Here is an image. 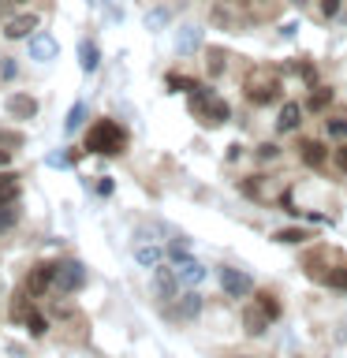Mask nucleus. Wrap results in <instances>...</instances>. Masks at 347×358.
<instances>
[{
  "mask_svg": "<svg viewBox=\"0 0 347 358\" xmlns=\"http://www.w3.org/2000/svg\"><path fill=\"white\" fill-rule=\"evenodd\" d=\"M123 145H127V131H123L116 120H101V123H94V127H90V134H86V150H90V153L112 157V153H123Z\"/></svg>",
  "mask_w": 347,
  "mask_h": 358,
  "instance_id": "obj_1",
  "label": "nucleus"
},
{
  "mask_svg": "<svg viewBox=\"0 0 347 358\" xmlns=\"http://www.w3.org/2000/svg\"><path fill=\"white\" fill-rule=\"evenodd\" d=\"M246 101H254V105H269V101L280 97V71L276 67H254L250 75H246Z\"/></svg>",
  "mask_w": 347,
  "mask_h": 358,
  "instance_id": "obj_2",
  "label": "nucleus"
},
{
  "mask_svg": "<svg viewBox=\"0 0 347 358\" xmlns=\"http://www.w3.org/2000/svg\"><path fill=\"white\" fill-rule=\"evenodd\" d=\"M190 108L201 116V123H224L232 116V108L224 105V101L213 94V90H206V86H194L190 90Z\"/></svg>",
  "mask_w": 347,
  "mask_h": 358,
  "instance_id": "obj_3",
  "label": "nucleus"
},
{
  "mask_svg": "<svg viewBox=\"0 0 347 358\" xmlns=\"http://www.w3.org/2000/svg\"><path fill=\"white\" fill-rule=\"evenodd\" d=\"M83 284H86V268H83V262H60V265H56L52 287L60 291V295H71V291H78Z\"/></svg>",
  "mask_w": 347,
  "mask_h": 358,
  "instance_id": "obj_4",
  "label": "nucleus"
},
{
  "mask_svg": "<svg viewBox=\"0 0 347 358\" xmlns=\"http://www.w3.org/2000/svg\"><path fill=\"white\" fill-rule=\"evenodd\" d=\"M220 287H224V295H228V299H246L254 291V280L246 273H239V268L224 265L220 268Z\"/></svg>",
  "mask_w": 347,
  "mask_h": 358,
  "instance_id": "obj_5",
  "label": "nucleus"
},
{
  "mask_svg": "<svg viewBox=\"0 0 347 358\" xmlns=\"http://www.w3.org/2000/svg\"><path fill=\"white\" fill-rule=\"evenodd\" d=\"M56 52H60V45H56V38H52V34H45V30L30 34V60H38V64H49Z\"/></svg>",
  "mask_w": 347,
  "mask_h": 358,
  "instance_id": "obj_6",
  "label": "nucleus"
},
{
  "mask_svg": "<svg viewBox=\"0 0 347 358\" xmlns=\"http://www.w3.org/2000/svg\"><path fill=\"white\" fill-rule=\"evenodd\" d=\"M153 291H157V295H161L164 302H168V299H176V291H179V276H176V268L157 265V273H153Z\"/></svg>",
  "mask_w": 347,
  "mask_h": 358,
  "instance_id": "obj_7",
  "label": "nucleus"
},
{
  "mask_svg": "<svg viewBox=\"0 0 347 358\" xmlns=\"http://www.w3.org/2000/svg\"><path fill=\"white\" fill-rule=\"evenodd\" d=\"M30 30H38V15H11L8 22H4V38H11V41H19V38H30Z\"/></svg>",
  "mask_w": 347,
  "mask_h": 358,
  "instance_id": "obj_8",
  "label": "nucleus"
},
{
  "mask_svg": "<svg viewBox=\"0 0 347 358\" xmlns=\"http://www.w3.org/2000/svg\"><path fill=\"white\" fill-rule=\"evenodd\" d=\"M4 108H8V116H15V120H34L38 116V101H34L30 94H11Z\"/></svg>",
  "mask_w": 347,
  "mask_h": 358,
  "instance_id": "obj_9",
  "label": "nucleus"
},
{
  "mask_svg": "<svg viewBox=\"0 0 347 358\" xmlns=\"http://www.w3.org/2000/svg\"><path fill=\"white\" fill-rule=\"evenodd\" d=\"M168 313H172L176 321H190V317H198V313H201V295H198V291H187V295H179V302H176V306L168 310Z\"/></svg>",
  "mask_w": 347,
  "mask_h": 358,
  "instance_id": "obj_10",
  "label": "nucleus"
},
{
  "mask_svg": "<svg viewBox=\"0 0 347 358\" xmlns=\"http://www.w3.org/2000/svg\"><path fill=\"white\" fill-rule=\"evenodd\" d=\"M176 276H179V284H201L206 280V265L194 262V257H183V262H176Z\"/></svg>",
  "mask_w": 347,
  "mask_h": 358,
  "instance_id": "obj_11",
  "label": "nucleus"
},
{
  "mask_svg": "<svg viewBox=\"0 0 347 358\" xmlns=\"http://www.w3.org/2000/svg\"><path fill=\"white\" fill-rule=\"evenodd\" d=\"M302 123V108L295 105V101H284V108H280V116H276V131H295Z\"/></svg>",
  "mask_w": 347,
  "mask_h": 358,
  "instance_id": "obj_12",
  "label": "nucleus"
},
{
  "mask_svg": "<svg viewBox=\"0 0 347 358\" xmlns=\"http://www.w3.org/2000/svg\"><path fill=\"white\" fill-rule=\"evenodd\" d=\"M52 276H56V265H38V268H34L30 280H27L30 295H41L45 287H52Z\"/></svg>",
  "mask_w": 347,
  "mask_h": 358,
  "instance_id": "obj_13",
  "label": "nucleus"
},
{
  "mask_svg": "<svg viewBox=\"0 0 347 358\" xmlns=\"http://www.w3.org/2000/svg\"><path fill=\"white\" fill-rule=\"evenodd\" d=\"M269 321H273V317H269V313H265L262 306H250V310H246V313H243V329H246V332H250V336H262Z\"/></svg>",
  "mask_w": 347,
  "mask_h": 358,
  "instance_id": "obj_14",
  "label": "nucleus"
},
{
  "mask_svg": "<svg viewBox=\"0 0 347 358\" xmlns=\"http://www.w3.org/2000/svg\"><path fill=\"white\" fill-rule=\"evenodd\" d=\"M78 64H83V71H97V64H101V49L94 41H78Z\"/></svg>",
  "mask_w": 347,
  "mask_h": 358,
  "instance_id": "obj_15",
  "label": "nucleus"
},
{
  "mask_svg": "<svg viewBox=\"0 0 347 358\" xmlns=\"http://www.w3.org/2000/svg\"><path fill=\"white\" fill-rule=\"evenodd\" d=\"M134 257H139V265L157 268V265H161V246H153V243H139V246H134Z\"/></svg>",
  "mask_w": 347,
  "mask_h": 358,
  "instance_id": "obj_16",
  "label": "nucleus"
},
{
  "mask_svg": "<svg viewBox=\"0 0 347 358\" xmlns=\"http://www.w3.org/2000/svg\"><path fill=\"white\" fill-rule=\"evenodd\" d=\"M198 45H201V30L198 27H183V34L176 38V49L179 52H194Z\"/></svg>",
  "mask_w": 347,
  "mask_h": 358,
  "instance_id": "obj_17",
  "label": "nucleus"
},
{
  "mask_svg": "<svg viewBox=\"0 0 347 358\" xmlns=\"http://www.w3.org/2000/svg\"><path fill=\"white\" fill-rule=\"evenodd\" d=\"M273 239H276L280 246H299V243H306V239H310V231H306V228H280Z\"/></svg>",
  "mask_w": 347,
  "mask_h": 358,
  "instance_id": "obj_18",
  "label": "nucleus"
},
{
  "mask_svg": "<svg viewBox=\"0 0 347 358\" xmlns=\"http://www.w3.org/2000/svg\"><path fill=\"white\" fill-rule=\"evenodd\" d=\"M8 201H19V179L11 172L0 176V206H8Z\"/></svg>",
  "mask_w": 347,
  "mask_h": 358,
  "instance_id": "obj_19",
  "label": "nucleus"
},
{
  "mask_svg": "<svg viewBox=\"0 0 347 358\" xmlns=\"http://www.w3.org/2000/svg\"><path fill=\"white\" fill-rule=\"evenodd\" d=\"M329 105H332V90H329V86L310 90V101H306V108H310V112H321V108H329Z\"/></svg>",
  "mask_w": 347,
  "mask_h": 358,
  "instance_id": "obj_20",
  "label": "nucleus"
},
{
  "mask_svg": "<svg viewBox=\"0 0 347 358\" xmlns=\"http://www.w3.org/2000/svg\"><path fill=\"white\" fill-rule=\"evenodd\" d=\"M321 280L336 291H347V265H332L329 273H321Z\"/></svg>",
  "mask_w": 347,
  "mask_h": 358,
  "instance_id": "obj_21",
  "label": "nucleus"
},
{
  "mask_svg": "<svg viewBox=\"0 0 347 358\" xmlns=\"http://www.w3.org/2000/svg\"><path fill=\"white\" fill-rule=\"evenodd\" d=\"M83 120H86V105H83V101H75L71 112H67V120H64V131H67V134L78 131V127H83Z\"/></svg>",
  "mask_w": 347,
  "mask_h": 358,
  "instance_id": "obj_22",
  "label": "nucleus"
},
{
  "mask_svg": "<svg viewBox=\"0 0 347 358\" xmlns=\"http://www.w3.org/2000/svg\"><path fill=\"white\" fill-rule=\"evenodd\" d=\"M299 150H302V161L313 164V168H318V164L325 161V145H321V142H302Z\"/></svg>",
  "mask_w": 347,
  "mask_h": 358,
  "instance_id": "obj_23",
  "label": "nucleus"
},
{
  "mask_svg": "<svg viewBox=\"0 0 347 358\" xmlns=\"http://www.w3.org/2000/svg\"><path fill=\"white\" fill-rule=\"evenodd\" d=\"M22 321H27L30 336H45V332H49V321H45V317H41L38 310H30V313H27V317H22Z\"/></svg>",
  "mask_w": 347,
  "mask_h": 358,
  "instance_id": "obj_24",
  "label": "nucleus"
},
{
  "mask_svg": "<svg viewBox=\"0 0 347 358\" xmlns=\"http://www.w3.org/2000/svg\"><path fill=\"white\" fill-rule=\"evenodd\" d=\"M257 306H262L273 321L280 317V302H276V295H269V291H262V295H257Z\"/></svg>",
  "mask_w": 347,
  "mask_h": 358,
  "instance_id": "obj_25",
  "label": "nucleus"
},
{
  "mask_svg": "<svg viewBox=\"0 0 347 358\" xmlns=\"http://www.w3.org/2000/svg\"><path fill=\"white\" fill-rule=\"evenodd\" d=\"M224 67H228V56H224L220 49H209V75H220Z\"/></svg>",
  "mask_w": 347,
  "mask_h": 358,
  "instance_id": "obj_26",
  "label": "nucleus"
},
{
  "mask_svg": "<svg viewBox=\"0 0 347 358\" xmlns=\"http://www.w3.org/2000/svg\"><path fill=\"white\" fill-rule=\"evenodd\" d=\"M168 254H172V262H183V257H187V239H183V235H176V239L168 243Z\"/></svg>",
  "mask_w": 347,
  "mask_h": 358,
  "instance_id": "obj_27",
  "label": "nucleus"
},
{
  "mask_svg": "<svg viewBox=\"0 0 347 358\" xmlns=\"http://www.w3.org/2000/svg\"><path fill=\"white\" fill-rule=\"evenodd\" d=\"M329 134H332V138H347V116L329 120Z\"/></svg>",
  "mask_w": 347,
  "mask_h": 358,
  "instance_id": "obj_28",
  "label": "nucleus"
},
{
  "mask_svg": "<svg viewBox=\"0 0 347 358\" xmlns=\"http://www.w3.org/2000/svg\"><path fill=\"white\" fill-rule=\"evenodd\" d=\"M164 22H168V11H164V8H157V11H150V15H146V27H150V30L164 27Z\"/></svg>",
  "mask_w": 347,
  "mask_h": 358,
  "instance_id": "obj_29",
  "label": "nucleus"
},
{
  "mask_svg": "<svg viewBox=\"0 0 347 358\" xmlns=\"http://www.w3.org/2000/svg\"><path fill=\"white\" fill-rule=\"evenodd\" d=\"M168 86H172V90H194L198 83H194V78H183V75H168Z\"/></svg>",
  "mask_w": 347,
  "mask_h": 358,
  "instance_id": "obj_30",
  "label": "nucleus"
},
{
  "mask_svg": "<svg viewBox=\"0 0 347 358\" xmlns=\"http://www.w3.org/2000/svg\"><path fill=\"white\" fill-rule=\"evenodd\" d=\"M257 157H262V161H273V157H276V145H273V142H265L262 150H257Z\"/></svg>",
  "mask_w": 347,
  "mask_h": 358,
  "instance_id": "obj_31",
  "label": "nucleus"
},
{
  "mask_svg": "<svg viewBox=\"0 0 347 358\" xmlns=\"http://www.w3.org/2000/svg\"><path fill=\"white\" fill-rule=\"evenodd\" d=\"M336 164H340V172H347V142L336 150Z\"/></svg>",
  "mask_w": 347,
  "mask_h": 358,
  "instance_id": "obj_32",
  "label": "nucleus"
},
{
  "mask_svg": "<svg viewBox=\"0 0 347 358\" xmlns=\"http://www.w3.org/2000/svg\"><path fill=\"white\" fill-rule=\"evenodd\" d=\"M321 11L325 15H336V11H340V0H321Z\"/></svg>",
  "mask_w": 347,
  "mask_h": 358,
  "instance_id": "obj_33",
  "label": "nucleus"
},
{
  "mask_svg": "<svg viewBox=\"0 0 347 358\" xmlns=\"http://www.w3.org/2000/svg\"><path fill=\"white\" fill-rule=\"evenodd\" d=\"M49 164L64 168V164H71V157H67V153H52V157H49Z\"/></svg>",
  "mask_w": 347,
  "mask_h": 358,
  "instance_id": "obj_34",
  "label": "nucleus"
},
{
  "mask_svg": "<svg viewBox=\"0 0 347 358\" xmlns=\"http://www.w3.org/2000/svg\"><path fill=\"white\" fill-rule=\"evenodd\" d=\"M11 164V150H4V145H0V168H8Z\"/></svg>",
  "mask_w": 347,
  "mask_h": 358,
  "instance_id": "obj_35",
  "label": "nucleus"
},
{
  "mask_svg": "<svg viewBox=\"0 0 347 358\" xmlns=\"http://www.w3.org/2000/svg\"><path fill=\"white\" fill-rule=\"evenodd\" d=\"M291 4H295V8H302V4H310V0H291Z\"/></svg>",
  "mask_w": 347,
  "mask_h": 358,
  "instance_id": "obj_36",
  "label": "nucleus"
},
{
  "mask_svg": "<svg viewBox=\"0 0 347 358\" xmlns=\"http://www.w3.org/2000/svg\"><path fill=\"white\" fill-rule=\"evenodd\" d=\"M90 4H94V8H101V4H108V0H90Z\"/></svg>",
  "mask_w": 347,
  "mask_h": 358,
  "instance_id": "obj_37",
  "label": "nucleus"
},
{
  "mask_svg": "<svg viewBox=\"0 0 347 358\" xmlns=\"http://www.w3.org/2000/svg\"><path fill=\"white\" fill-rule=\"evenodd\" d=\"M239 358H250V355H239Z\"/></svg>",
  "mask_w": 347,
  "mask_h": 358,
  "instance_id": "obj_38",
  "label": "nucleus"
}]
</instances>
